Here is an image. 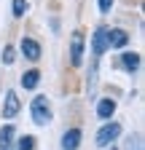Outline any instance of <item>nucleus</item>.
<instances>
[{
    "instance_id": "dca6fc26",
    "label": "nucleus",
    "mask_w": 145,
    "mask_h": 150,
    "mask_svg": "<svg viewBox=\"0 0 145 150\" xmlns=\"http://www.w3.org/2000/svg\"><path fill=\"white\" fill-rule=\"evenodd\" d=\"M0 59H3V64H6V67H8V64H14V62H16V48H14V46H6Z\"/></svg>"
},
{
    "instance_id": "2eb2a0df",
    "label": "nucleus",
    "mask_w": 145,
    "mask_h": 150,
    "mask_svg": "<svg viewBox=\"0 0 145 150\" xmlns=\"http://www.w3.org/2000/svg\"><path fill=\"white\" fill-rule=\"evenodd\" d=\"M27 11H30V3H27V0H11V13L16 19H22Z\"/></svg>"
},
{
    "instance_id": "39448f33",
    "label": "nucleus",
    "mask_w": 145,
    "mask_h": 150,
    "mask_svg": "<svg viewBox=\"0 0 145 150\" xmlns=\"http://www.w3.org/2000/svg\"><path fill=\"white\" fill-rule=\"evenodd\" d=\"M19 51L24 54V59H30V62H38L41 59V43L35 40V38H22V43H19Z\"/></svg>"
},
{
    "instance_id": "ddd939ff",
    "label": "nucleus",
    "mask_w": 145,
    "mask_h": 150,
    "mask_svg": "<svg viewBox=\"0 0 145 150\" xmlns=\"http://www.w3.org/2000/svg\"><path fill=\"white\" fill-rule=\"evenodd\" d=\"M86 86H89V97H94V94H97V56L92 59V64H89V78H86Z\"/></svg>"
},
{
    "instance_id": "423d86ee",
    "label": "nucleus",
    "mask_w": 145,
    "mask_h": 150,
    "mask_svg": "<svg viewBox=\"0 0 145 150\" xmlns=\"http://www.w3.org/2000/svg\"><path fill=\"white\" fill-rule=\"evenodd\" d=\"M105 40H107V48H124L126 43H129V32H124V30L113 27V30L105 32Z\"/></svg>"
},
{
    "instance_id": "20e7f679",
    "label": "nucleus",
    "mask_w": 145,
    "mask_h": 150,
    "mask_svg": "<svg viewBox=\"0 0 145 150\" xmlns=\"http://www.w3.org/2000/svg\"><path fill=\"white\" fill-rule=\"evenodd\" d=\"M19 110H22V102H19V97H16V91L14 88H8L6 91V97H3V118H16L19 115Z\"/></svg>"
},
{
    "instance_id": "f8f14e48",
    "label": "nucleus",
    "mask_w": 145,
    "mask_h": 150,
    "mask_svg": "<svg viewBox=\"0 0 145 150\" xmlns=\"http://www.w3.org/2000/svg\"><path fill=\"white\" fill-rule=\"evenodd\" d=\"M19 83H22V88H24V91L38 88V83H41V72H38V70H27V72L22 75V81H19Z\"/></svg>"
},
{
    "instance_id": "0eeeda50",
    "label": "nucleus",
    "mask_w": 145,
    "mask_h": 150,
    "mask_svg": "<svg viewBox=\"0 0 145 150\" xmlns=\"http://www.w3.org/2000/svg\"><path fill=\"white\" fill-rule=\"evenodd\" d=\"M116 115V99H110V97H102L100 102H97V118L102 121V123H107Z\"/></svg>"
},
{
    "instance_id": "6e6552de",
    "label": "nucleus",
    "mask_w": 145,
    "mask_h": 150,
    "mask_svg": "<svg viewBox=\"0 0 145 150\" xmlns=\"http://www.w3.org/2000/svg\"><path fill=\"white\" fill-rule=\"evenodd\" d=\"M105 32H107V27H97V30H94V35H92V54L97 56V59H100V56L107 51V40H105Z\"/></svg>"
},
{
    "instance_id": "1a4fd4ad",
    "label": "nucleus",
    "mask_w": 145,
    "mask_h": 150,
    "mask_svg": "<svg viewBox=\"0 0 145 150\" xmlns=\"http://www.w3.org/2000/svg\"><path fill=\"white\" fill-rule=\"evenodd\" d=\"M81 137H83L81 129H67L62 134V150H78L81 147Z\"/></svg>"
},
{
    "instance_id": "9d476101",
    "label": "nucleus",
    "mask_w": 145,
    "mask_h": 150,
    "mask_svg": "<svg viewBox=\"0 0 145 150\" xmlns=\"http://www.w3.org/2000/svg\"><path fill=\"white\" fill-rule=\"evenodd\" d=\"M16 142V126L14 123H3L0 126V150H11Z\"/></svg>"
},
{
    "instance_id": "f257e3e1",
    "label": "nucleus",
    "mask_w": 145,
    "mask_h": 150,
    "mask_svg": "<svg viewBox=\"0 0 145 150\" xmlns=\"http://www.w3.org/2000/svg\"><path fill=\"white\" fill-rule=\"evenodd\" d=\"M30 115H32V121L38 123V126H48V123L54 121L51 102H48L46 97H35V99H32V105H30Z\"/></svg>"
},
{
    "instance_id": "7ed1b4c3",
    "label": "nucleus",
    "mask_w": 145,
    "mask_h": 150,
    "mask_svg": "<svg viewBox=\"0 0 145 150\" xmlns=\"http://www.w3.org/2000/svg\"><path fill=\"white\" fill-rule=\"evenodd\" d=\"M83 32L81 30H75V32H72V38H70V64L72 67H81L83 64Z\"/></svg>"
},
{
    "instance_id": "f3484780",
    "label": "nucleus",
    "mask_w": 145,
    "mask_h": 150,
    "mask_svg": "<svg viewBox=\"0 0 145 150\" xmlns=\"http://www.w3.org/2000/svg\"><path fill=\"white\" fill-rule=\"evenodd\" d=\"M113 3H116V0H97L100 13H110V11H113Z\"/></svg>"
},
{
    "instance_id": "f03ea898",
    "label": "nucleus",
    "mask_w": 145,
    "mask_h": 150,
    "mask_svg": "<svg viewBox=\"0 0 145 150\" xmlns=\"http://www.w3.org/2000/svg\"><path fill=\"white\" fill-rule=\"evenodd\" d=\"M118 137H121V123L107 121V123H102L100 131H97V145H100V147H107V145H113Z\"/></svg>"
},
{
    "instance_id": "6ab92c4d",
    "label": "nucleus",
    "mask_w": 145,
    "mask_h": 150,
    "mask_svg": "<svg viewBox=\"0 0 145 150\" xmlns=\"http://www.w3.org/2000/svg\"><path fill=\"white\" fill-rule=\"evenodd\" d=\"M105 150H118V147H116V145H107V147H105Z\"/></svg>"
},
{
    "instance_id": "4468645a",
    "label": "nucleus",
    "mask_w": 145,
    "mask_h": 150,
    "mask_svg": "<svg viewBox=\"0 0 145 150\" xmlns=\"http://www.w3.org/2000/svg\"><path fill=\"white\" fill-rule=\"evenodd\" d=\"M11 150H35V137L32 134H24V137H16L14 147Z\"/></svg>"
},
{
    "instance_id": "9b49d317",
    "label": "nucleus",
    "mask_w": 145,
    "mask_h": 150,
    "mask_svg": "<svg viewBox=\"0 0 145 150\" xmlns=\"http://www.w3.org/2000/svg\"><path fill=\"white\" fill-rule=\"evenodd\" d=\"M121 67L129 72V75H134L137 70H140V54H134V51H126V54H121Z\"/></svg>"
},
{
    "instance_id": "a211bd4d",
    "label": "nucleus",
    "mask_w": 145,
    "mask_h": 150,
    "mask_svg": "<svg viewBox=\"0 0 145 150\" xmlns=\"http://www.w3.org/2000/svg\"><path fill=\"white\" fill-rule=\"evenodd\" d=\"M126 150H142V139H140V134H134L129 142H126Z\"/></svg>"
}]
</instances>
